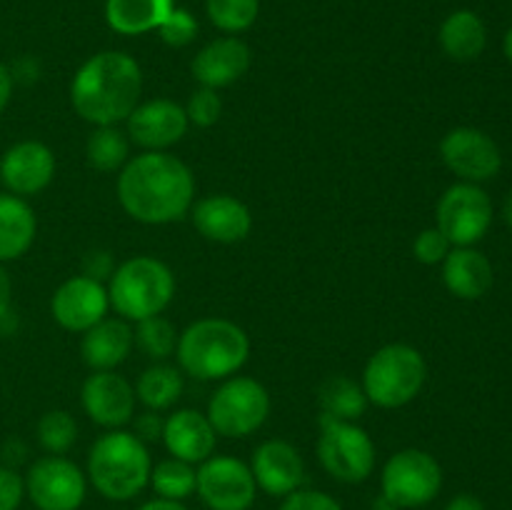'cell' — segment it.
Returning <instances> with one entry per match:
<instances>
[{"instance_id": "6da1fadb", "label": "cell", "mask_w": 512, "mask_h": 510, "mask_svg": "<svg viewBox=\"0 0 512 510\" xmlns=\"http://www.w3.org/2000/svg\"><path fill=\"white\" fill-rule=\"evenodd\" d=\"M115 188L125 213L143 225L178 223L195 203L193 170L168 150H143L130 158Z\"/></svg>"}, {"instance_id": "7a4b0ae2", "label": "cell", "mask_w": 512, "mask_h": 510, "mask_svg": "<svg viewBox=\"0 0 512 510\" xmlns=\"http://www.w3.org/2000/svg\"><path fill=\"white\" fill-rule=\"evenodd\" d=\"M143 70L123 50H103L85 60L70 80V105L90 123L120 125L140 105Z\"/></svg>"}, {"instance_id": "3957f363", "label": "cell", "mask_w": 512, "mask_h": 510, "mask_svg": "<svg viewBox=\"0 0 512 510\" xmlns=\"http://www.w3.org/2000/svg\"><path fill=\"white\" fill-rule=\"evenodd\" d=\"M153 458L133 430H108L88 450L85 475L88 483L113 503L138 498L150 483Z\"/></svg>"}, {"instance_id": "277c9868", "label": "cell", "mask_w": 512, "mask_h": 510, "mask_svg": "<svg viewBox=\"0 0 512 510\" xmlns=\"http://www.w3.org/2000/svg\"><path fill=\"white\" fill-rule=\"evenodd\" d=\"M178 363L195 380H228L240 373L250 355V338L228 318H200L180 333Z\"/></svg>"}, {"instance_id": "5b68a950", "label": "cell", "mask_w": 512, "mask_h": 510, "mask_svg": "<svg viewBox=\"0 0 512 510\" xmlns=\"http://www.w3.org/2000/svg\"><path fill=\"white\" fill-rule=\"evenodd\" d=\"M105 288L115 315L128 323H138L163 315L173 303L178 283L168 263L153 255H135L115 265Z\"/></svg>"}, {"instance_id": "8992f818", "label": "cell", "mask_w": 512, "mask_h": 510, "mask_svg": "<svg viewBox=\"0 0 512 510\" xmlns=\"http://www.w3.org/2000/svg\"><path fill=\"white\" fill-rule=\"evenodd\" d=\"M428 380V363L415 345L388 343L375 350L363 368L365 398L383 410L413 403Z\"/></svg>"}, {"instance_id": "52a82bcc", "label": "cell", "mask_w": 512, "mask_h": 510, "mask_svg": "<svg viewBox=\"0 0 512 510\" xmlns=\"http://www.w3.org/2000/svg\"><path fill=\"white\" fill-rule=\"evenodd\" d=\"M443 490V468L428 450L403 448L380 470V495L398 510H420Z\"/></svg>"}, {"instance_id": "ba28073f", "label": "cell", "mask_w": 512, "mask_h": 510, "mask_svg": "<svg viewBox=\"0 0 512 510\" xmlns=\"http://www.w3.org/2000/svg\"><path fill=\"white\" fill-rule=\"evenodd\" d=\"M270 393L260 380L233 375L223 380L208 403V420L223 438H248L270 415Z\"/></svg>"}, {"instance_id": "9c48e42d", "label": "cell", "mask_w": 512, "mask_h": 510, "mask_svg": "<svg viewBox=\"0 0 512 510\" xmlns=\"http://www.w3.org/2000/svg\"><path fill=\"white\" fill-rule=\"evenodd\" d=\"M315 450L325 473L345 485L365 483L378 460V450L368 430L350 420H320Z\"/></svg>"}, {"instance_id": "30bf717a", "label": "cell", "mask_w": 512, "mask_h": 510, "mask_svg": "<svg viewBox=\"0 0 512 510\" xmlns=\"http://www.w3.org/2000/svg\"><path fill=\"white\" fill-rule=\"evenodd\" d=\"M493 223V200L480 185L455 183L440 195L435 208V228L450 240L453 248L480 243Z\"/></svg>"}, {"instance_id": "8fae6325", "label": "cell", "mask_w": 512, "mask_h": 510, "mask_svg": "<svg viewBox=\"0 0 512 510\" xmlns=\"http://www.w3.org/2000/svg\"><path fill=\"white\" fill-rule=\"evenodd\" d=\"M23 480L25 498L38 510H80L88 498V475L65 455H43Z\"/></svg>"}, {"instance_id": "7c38bea8", "label": "cell", "mask_w": 512, "mask_h": 510, "mask_svg": "<svg viewBox=\"0 0 512 510\" xmlns=\"http://www.w3.org/2000/svg\"><path fill=\"white\" fill-rule=\"evenodd\" d=\"M195 495L208 510H250L258 498L253 470L235 455H210L198 465Z\"/></svg>"}, {"instance_id": "4fadbf2b", "label": "cell", "mask_w": 512, "mask_h": 510, "mask_svg": "<svg viewBox=\"0 0 512 510\" xmlns=\"http://www.w3.org/2000/svg\"><path fill=\"white\" fill-rule=\"evenodd\" d=\"M440 158L450 173L458 175L463 183H485L495 178L503 165L498 143L485 130L460 125L445 133L440 140Z\"/></svg>"}, {"instance_id": "5bb4252c", "label": "cell", "mask_w": 512, "mask_h": 510, "mask_svg": "<svg viewBox=\"0 0 512 510\" xmlns=\"http://www.w3.org/2000/svg\"><path fill=\"white\" fill-rule=\"evenodd\" d=\"M108 310V288L83 273L60 283L50 298V315L68 333H85L108 318Z\"/></svg>"}, {"instance_id": "9a60e30c", "label": "cell", "mask_w": 512, "mask_h": 510, "mask_svg": "<svg viewBox=\"0 0 512 510\" xmlns=\"http://www.w3.org/2000/svg\"><path fill=\"white\" fill-rule=\"evenodd\" d=\"M85 415L105 430H120L135 418V388L115 370H93L80 388Z\"/></svg>"}, {"instance_id": "2e32d148", "label": "cell", "mask_w": 512, "mask_h": 510, "mask_svg": "<svg viewBox=\"0 0 512 510\" xmlns=\"http://www.w3.org/2000/svg\"><path fill=\"white\" fill-rule=\"evenodd\" d=\"M55 155L40 140H20L13 143L0 158V183L5 190L18 198L38 195L53 183L55 178Z\"/></svg>"}, {"instance_id": "e0dca14e", "label": "cell", "mask_w": 512, "mask_h": 510, "mask_svg": "<svg viewBox=\"0 0 512 510\" xmlns=\"http://www.w3.org/2000/svg\"><path fill=\"white\" fill-rule=\"evenodd\" d=\"M128 138L143 150H168L178 145L188 133L190 123L185 108L175 100L155 98L140 103L125 120Z\"/></svg>"}, {"instance_id": "ac0fdd59", "label": "cell", "mask_w": 512, "mask_h": 510, "mask_svg": "<svg viewBox=\"0 0 512 510\" xmlns=\"http://www.w3.org/2000/svg\"><path fill=\"white\" fill-rule=\"evenodd\" d=\"M250 470L258 490L273 498H285L303 488L305 483V460L293 443L280 438L263 440L253 450Z\"/></svg>"}, {"instance_id": "d6986e66", "label": "cell", "mask_w": 512, "mask_h": 510, "mask_svg": "<svg viewBox=\"0 0 512 510\" xmlns=\"http://www.w3.org/2000/svg\"><path fill=\"white\" fill-rule=\"evenodd\" d=\"M195 230L210 243L235 245L243 243L253 230V213L240 198L228 193L205 195L190 208Z\"/></svg>"}, {"instance_id": "ffe728a7", "label": "cell", "mask_w": 512, "mask_h": 510, "mask_svg": "<svg viewBox=\"0 0 512 510\" xmlns=\"http://www.w3.org/2000/svg\"><path fill=\"white\" fill-rule=\"evenodd\" d=\"M250 63H253V53H250L248 43L240 40L238 35H223V38L210 40L195 53L190 73L203 88L220 90L238 83L250 70Z\"/></svg>"}, {"instance_id": "44dd1931", "label": "cell", "mask_w": 512, "mask_h": 510, "mask_svg": "<svg viewBox=\"0 0 512 510\" xmlns=\"http://www.w3.org/2000/svg\"><path fill=\"white\" fill-rule=\"evenodd\" d=\"M163 445L170 458L185 460L190 465H200L215 455L218 433L210 425L208 415L193 408H180L165 418Z\"/></svg>"}, {"instance_id": "7402d4cb", "label": "cell", "mask_w": 512, "mask_h": 510, "mask_svg": "<svg viewBox=\"0 0 512 510\" xmlns=\"http://www.w3.org/2000/svg\"><path fill=\"white\" fill-rule=\"evenodd\" d=\"M135 348L133 325L123 318H103L85 330L80 355L90 370H115Z\"/></svg>"}, {"instance_id": "603a6c76", "label": "cell", "mask_w": 512, "mask_h": 510, "mask_svg": "<svg viewBox=\"0 0 512 510\" xmlns=\"http://www.w3.org/2000/svg\"><path fill=\"white\" fill-rule=\"evenodd\" d=\"M493 265L473 245L453 248L443 260V283L455 298L478 300L493 288Z\"/></svg>"}, {"instance_id": "cb8c5ba5", "label": "cell", "mask_w": 512, "mask_h": 510, "mask_svg": "<svg viewBox=\"0 0 512 510\" xmlns=\"http://www.w3.org/2000/svg\"><path fill=\"white\" fill-rule=\"evenodd\" d=\"M38 218L25 198L13 193H0V263H13L23 258L35 243Z\"/></svg>"}, {"instance_id": "d4e9b609", "label": "cell", "mask_w": 512, "mask_h": 510, "mask_svg": "<svg viewBox=\"0 0 512 510\" xmlns=\"http://www.w3.org/2000/svg\"><path fill=\"white\" fill-rule=\"evenodd\" d=\"M438 43L450 60L470 63L483 55L485 43H488V28L473 10H455L440 25Z\"/></svg>"}, {"instance_id": "484cf974", "label": "cell", "mask_w": 512, "mask_h": 510, "mask_svg": "<svg viewBox=\"0 0 512 510\" xmlns=\"http://www.w3.org/2000/svg\"><path fill=\"white\" fill-rule=\"evenodd\" d=\"M175 0H105V23L118 35H145L160 28Z\"/></svg>"}, {"instance_id": "4316f807", "label": "cell", "mask_w": 512, "mask_h": 510, "mask_svg": "<svg viewBox=\"0 0 512 510\" xmlns=\"http://www.w3.org/2000/svg\"><path fill=\"white\" fill-rule=\"evenodd\" d=\"M320 420H350L358 423L368 410V398H365L363 385L355 383L348 375H333L325 380L318 390Z\"/></svg>"}, {"instance_id": "83f0119b", "label": "cell", "mask_w": 512, "mask_h": 510, "mask_svg": "<svg viewBox=\"0 0 512 510\" xmlns=\"http://www.w3.org/2000/svg\"><path fill=\"white\" fill-rule=\"evenodd\" d=\"M183 390V370L168 363H155L140 373L138 383H135V398L148 410L163 413L183 398Z\"/></svg>"}, {"instance_id": "f1b7e54d", "label": "cell", "mask_w": 512, "mask_h": 510, "mask_svg": "<svg viewBox=\"0 0 512 510\" xmlns=\"http://www.w3.org/2000/svg\"><path fill=\"white\" fill-rule=\"evenodd\" d=\"M130 138L118 125H98L85 143V160L100 173H120L130 160Z\"/></svg>"}, {"instance_id": "f546056e", "label": "cell", "mask_w": 512, "mask_h": 510, "mask_svg": "<svg viewBox=\"0 0 512 510\" xmlns=\"http://www.w3.org/2000/svg\"><path fill=\"white\" fill-rule=\"evenodd\" d=\"M195 475H198L195 465L178 458H165L153 465L148 485L155 490V498L185 503L190 495H195Z\"/></svg>"}, {"instance_id": "4dcf8cb0", "label": "cell", "mask_w": 512, "mask_h": 510, "mask_svg": "<svg viewBox=\"0 0 512 510\" xmlns=\"http://www.w3.org/2000/svg\"><path fill=\"white\" fill-rule=\"evenodd\" d=\"M135 345L155 363H165L170 355H175L180 333L165 315H153V318L138 320L133 328Z\"/></svg>"}, {"instance_id": "1f68e13d", "label": "cell", "mask_w": 512, "mask_h": 510, "mask_svg": "<svg viewBox=\"0 0 512 510\" xmlns=\"http://www.w3.org/2000/svg\"><path fill=\"white\" fill-rule=\"evenodd\" d=\"M208 20L225 35L245 33L260 15V0H205Z\"/></svg>"}, {"instance_id": "d6a6232c", "label": "cell", "mask_w": 512, "mask_h": 510, "mask_svg": "<svg viewBox=\"0 0 512 510\" xmlns=\"http://www.w3.org/2000/svg\"><path fill=\"white\" fill-rule=\"evenodd\" d=\"M40 448L48 455H65L78 440V423L68 410H48L35 425Z\"/></svg>"}, {"instance_id": "836d02e7", "label": "cell", "mask_w": 512, "mask_h": 510, "mask_svg": "<svg viewBox=\"0 0 512 510\" xmlns=\"http://www.w3.org/2000/svg\"><path fill=\"white\" fill-rule=\"evenodd\" d=\"M183 108L190 125H195V128H213L220 120V115H223V100H220L218 90L200 85L198 90L190 93L188 103Z\"/></svg>"}, {"instance_id": "e575fe53", "label": "cell", "mask_w": 512, "mask_h": 510, "mask_svg": "<svg viewBox=\"0 0 512 510\" xmlns=\"http://www.w3.org/2000/svg\"><path fill=\"white\" fill-rule=\"evenodd\" d=\"M198 30L200 25L198 20H195V15L190 13V10L175 5L168 13V18L160 23L158 35L165 45H170V48H185V45H190L198 38Z\"/></svg>"}, {"instance_id": "d590c367", "label": "cell", "mask_w": 512, "mask_h": 510, "mask_svg": "<svg viewBox=\"0 0 512 510\" xmlns=\"http://www.w3.org/2000/svg\"><path fill=\"white\" fill-rule=\"evenodd\" d=\"M453 250L450 240L440 233L438 228H425L420 230L418 238L413 243V255L418 263L423 265H443V260L448 258V253Z\"/></svg>"}, {"instance_id": "8d00e7d4", "label": "cell", "mask_w": 512, "mask_h": 510, "mask_svg": "<svg viewBox=\"0 0 512 510\" xmlns=\"http://www.w3.org/2000/svg\"><path fill=\"white\" fill-rule=\"evenodd\" d=\"M278 510H343V505L325 490L300 488L295 493L285 495Z\"/></svg>"}, {"instance_id": "74e56055", "label": "cell", "mask_w": 512, "mask_h": 510, "mask_svg": "<svg viewBox=\"0 0 512 510\" xmlns=\"http://www.w3.org/2000/svg\"><path fill=\"white\" fill-rule=\"evenodd\" d=\"M25 500V480L10 465H0V510H18Z\"/></svg>"}, {"instance_id": "f35d334b", "label": "cell", "mask_w": 512, "mask_h": 510, "mask_svg": "<svg viewBox=\"0 0 512 510\" xmlns=\"http://www.w3.org/2000/svg\"><path fill=\"white\" fill-rule=\"evenodd\" d=\"M115 270V263H113V255L108 253V250H90L88 255H85L83 260V275H88V278L93 280H110V275H113Z\"/></svg>"}, {"instance_id": "ab89813d", "label": "cell", "mask_w": 512, "mask_h": 510, "mask_svg": "<svg viewBox=\"0 0 512 510\" xmlns=\"http://www.w3.org/2000/svg\"><path fill=\"white\" fill-rule=\"evenodd\" d=\"M130 423H133V433L138 435L145 445L163 438L165 418H160V413H155V410H148V413L138 415V418H133Z\"/></svg>"}, {"instance_id": "60d3db41", "label": "cell", "mask_w": 512, "mask_h": 510, "mask_svg": "<svg viewBox=\"0 0 512 510\" xmlns=\"http://www.w3.org/2000/svg\"><path fill=\"white\" fill-rule=\"evenodd\" d=\"M8 313H13V280L0 263V320Z\"/></svg>"}, {"instance_id": "b9f144b4", "label": "cell", "mask_w": 512, "mask_h": 510, "mask_svg": "<svg viewBox=\"0 0 512 510\" xmlns=\"http://www.w3.org/2000/svg\"><path fill=\"white\" fill-rule=\"evenodd\" d=\"M10 73H13L15 83H20V80L23 83H35L38 80V63L33 58H23L10 68Z\"/></svg>"}, {"instance_id": "7bdbcfd3", "label": "cell", "mask_w": 512, "mask_h": 510, "mask_svg": "<svg viewBox=\"0 0 512 510\" xmlns=\"http://www.w3.org/2000/svg\"><path fill=\"white\" fill-rule=\"evenodd\" d=\"M13 90H15V80H13V73H10V65L0 63V113L10 105Z\"/></svg>"}, {"instance_id": "ee69618b", "label": "cell", "mask_w": 512, "mask_h": 510, "mask_svg": "<svg viewBox=\"0 0 512 510\" xmlns=\"http://www.w3.org/2000/svg\"><path fill=\"white\" fill-rule=\"evenodd\" d=\"M445 510H485V503L470 493H460L445 505Z\"/></svg>"}, {"instance_id": "f6af8a7d", "label": "cell", "mask_w": 512, "mask_h": 510, "mask_svg": "<svg viewBox=\"0 0 512 510\" xmlns=\"http://www.w3.org/2000/svg\"><path fill=\"white\" fill-rule=\"evenodd\" d=\"M135 510H190L185 503H178V500H165V498H153L148 503L138 505Z\"/></svg>"}, {"instance_id": "bcb514c9", "label": "cell", "mask_w": 512, "mask_h": 510, "mask_svg": "<svg viewBox=\"0 0 512 510\" xmlns=\"http://www.w3.org/2000/svg\"><path fill=\"white\" fill-rule=\"evenodd\" d=\"M503 218H505V223H508L510 228H512V193L508 195V198H505V205H503Z\"/></svg>"}, {"instance_id": "7dc6e473", "label": "cell", "mask_w": 512, "mask_h": 510, "mask_svg": "<svg viewBox=\"0 0 512 510\" xmlns=\"http://www.w3.org/2000/svg\"><path fill=\"white\" fill-rule=\"evenodd\" d=\"M503 50H505V58L512 63V28L505 33V40H503Z\"/></svg>"}, {"instance_id": "c3c4849f", "label": "cell", "mask_w": 512, "mask_h": 510, "mask_svg": "<svg viewBox=\"0 0 512 510\" xmlns=\"http://www.w3.org/2000/svg\"><path fill=\"white\" fill-rule=\"evenodd\" d=\"M373 510H398V508H395V505L390 503V500H385L383 495H380V498L373 503Z\"/></svg>"}]
</instances>
